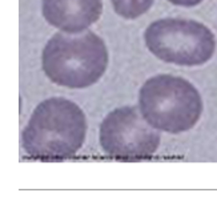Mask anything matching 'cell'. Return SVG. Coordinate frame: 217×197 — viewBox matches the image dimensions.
Masks as SVG:
<instances>
[{
	"label": "cell",
	"instance_id": "obj_1",
	"mask_svg": "<svg viewBox=\"0 0 217 197\" xmlns=\"http://www.w3.org/2000/svg\"><path fill=\"white\" fill-rule=\"evenodd\" d=\"M87 119L81 108L64 97H51L35 108L21 133L28 156L41 160L72 157L84 145Z\"/></svg>",
	"mask_w": 217,
	"mask_h": 197
},
{
	"label": "cell",
	"instance_id": "obj_2",
	"mask_svg": "<svg viewBox=\"0 0 217 197\" xmlns=\"http://www.w3.org/2000/svg\"><path fill=\"white\" fill-rule=\"evenodd\" d=\"M41 67L52 83L83 89L97 83L108 67V48L95 32H57L45 44Z\"/></svg>",
	"mask_w": 217,
	"mask_h": 197
},
{
	"label": "cell",
	"instance_id": "obj_3",
	"mask_svg": "<svg viewBox=\"0 0 217 197\" xmlns=\"http://www.w3.org/2000/svg\"><path fill=\"white\" fill-rule=\"evenodd\" d=\"M139 109L157 131L177 134L197 124L202 113V100L188 80L173 75H157L141 87Z\"/></svg>",
	"mask_w": 217,
	"mask_h": 197
},
{
	"label": "cell",
	"instance_id": "obj_4",
	"mask_svg": "<svg viewBox=\"0 0 217 197\" xmlns=\"http://www.w3.org/2000/svg\"><path fill=\"white\" fill-rule=\"evenodd\" d=\"M147 48L165 63L195 67L212 59L216 39L202 23L165 17L150 23L144 32Z\"/></svg>",
	"mask_w": 217,
	"mask_h": 197
},
{
	"label": "cell",
	"instance_id": "obj_5",
	"mask_svg": "<svg viewBox=\"0 0 217 197\" xmlns=\"http://www.w3.org/2000/svg\"><path fill=\"white\" fill-rule=\"evenodd\" d=\"M100 145L108 156L140 160L153 156L160 145V133L136 107L116 108L100 125Z\"/></svg>",
	"mask_w": 217,
	"mask_h": 197
},
{
	"label": "cell",
	"instance_id": "obj_6",
	"mask_svg": "<svg viewBox=\"0 0 217 197\" xmlns=\"http://www.w3.org/2000/svg\"><path fill=\"white\" fill-rule=\"evenodd\" d=\"M41 12L52 27L79 33L100 19L103 0H41Z\"/></svg>",
	"mask_w": 217,
	"mask_h": 197
},
{
	"label": "cell",
	"instance_id": "obj_7",
	"mask_svg": "<svg viewBox=\"0 0 217 197\" xmlns=\"http://www.w3.org/2000/svg\"><path fill=\"white\" fill-rule=\"evenodd\" d=\"M154 0H112V7L116 15L127 20H133L152 7Z\"/></svg>",
	"mask_w": 217,
	"mask_h": 197
},
{
	"label": "cell",
	"instance_id": "obj_8",
	"mask_svg": "<svg viewBox=\"0 0 217 197\" xmlns=\"http://www.w3.org/2000/svg\"><path fill=\"white\" fill-rule=\"evenodd\" d=\"M170 4L173 5H179V7H196V5L201 4V1L204 0H168Z\"/></svg>",
	"mask_w": 217,
	"mask_h": 197
}]
</instances>
